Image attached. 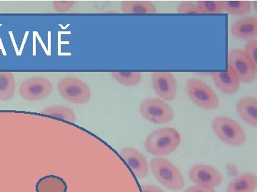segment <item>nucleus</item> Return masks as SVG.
Masks as SVG:
<instances>
[{
    "label": "nucleus",
    "instance_id": "nucleus-1",
    "mask_svg": "<svg viewBox=\"0 0 257 192\" xmlns=\"http://www.w3.org/2000/svg\"><path fill=\"white\" fill-rule=\"evenodd\" d=\"M181 140L180 133L175 128H160L147 136L145 150L153 156H168L177 150Z\"/></svg>",
    "mask_w": 257,
    "mask_h": 192
},
{
    "label": "nucleus",
    "instance_id": "nucleus-2",
    "mask_svg": "<svg viewBox=\"0 0 257 192\" xmlns=\"http://www.w3.org/2000/svg\"><path fill=\"white\" fill-rule=\"evenodd\" d=\"M150 168L159 183L171 190H180L184 186V178L180 170L172 162L162 158L151 160Z\"/></svg>",
    "mask_w": 257,
    "mask_h": 192
},
{
    "label": "nucleus",
    "instance_id": "nucleus-3",
    "mask_svg": "<svg viewBox=\"0 0 257 192\" xmlns=\"http://www.w3.org/2000/svg\"><path fill=\"white\" fill-rule=\"evenodd\" d=\"M186 92L189 98L199 108L214 110L219 105L217 94L205 82L198 78H189L186 82Z\"/></svg>",
    "mask_w": 257,
    "mask_h": 192
},
{
    "label": "nucleus",
    "instance_id": "nucleus-4",
    "mask_svg": "<svg viewBox=\"0 0 257 192\" xmlns=\"http://www.w3.org/2000/svg\"><path fill=\"white\" fill-rule=\"evenodd\" d=\"M211 126L216 136L228 146H239L246 142V132L242 127L231 118L216 117Z\"/></svg>",
    "mask_w": 257,
    "mask_h": 192
},
{
    "label": "nucleus",
    "instance_id": "nucleus-5",
    "mask_svg": "<svg viewBox=\"0 0 257 192\" xmlns=\"http://www.w3.org/2000/svg\"><path fill=\"white\" fill-rule=\"evenodd\" d=\"M57 89L65 100L74 104H84L91 99V90L86 82L73 77L60 79Z\"/></svg>",
    "mask_w": 257,
    "mask_h": 192
},
{
    "label": "nucleus",
    "instance_id": "nucleus-6",
    "mask_svg": "<svg viewBox=\"0 0 257 192\" xmlns=\"http://www.w3.org/2000/svg\"><path fill=\"white\" fill-rule=\"evenodd\" d=\"M228 68L236 76L239 82L250 84L256 78L257 67L242 50H232L228 54Z\"/></svg>",
    "mask_w": 257,
    "mask_h": 192
},
{
    "label": "nucleus",
    "instance_id": "nucleus-7",
    "mask_svg": "<svg viewBox=\"0 0 257 192\" xmlns=\"http://www.w3.org/2000/svg\"><path fill=\"white\" fill-rule=\"evenodd\" d=\"M140 112L144 118L156 124H167L174 118L173 109L160 99H145L140 104Z\"/></svg>",
    "mask_w": 257,
    "mask_h": 192
},
{
    "label": "nucleus",
    "instance_id": "nucleus-8",
    "mask_svg": "<svg viewBox=\"0 0 257 192\" xmlns=\"http://www.w3.org/2000/svg\"><path fill=\"white\" fill-rule=\"evenodd\" d=\"M53 90L52 82L41 76L32 77L22 82L19 94L25 100L36 101L48 97Z\"/></svg>",
    "mask_w": 257,
    "mask_h": 192
},
{
    "label": "nucleus",
    "instance_id": "nucleus-9",
    "mask_svg": "<svg viewBox=\"0 0 257 192\" xmlns=\"http://www.w3.org/2000/svg\"><path fill=\"white\" fill-rule=\"evenodd\" d=\"M189 176L193 183L204 188H215L223 181L219 170L209 164L194 165L189 170Z\"/></svg>",
    "mask_w": 257,
    "mask_h": 192
},
{
    "label": "nucleus",
    "instance_id": "nucleus-10",
    "mask_svg": "<svg viewBox=\"0 0 257 192\" xmlns=\"http://www.w3.org/2000/svg\"><path fill=\"white\" fill-rule=\"evenodd\" d=\"M154 90L165 100H172L177 92V82L175 75L170 72H155L151 76Z\"/></svg>",
    "mask_w": 257,
    "mask_h": 192
},
{
    "label": "nucleus",
    "instance_id": "nucleus-11",
    "mask_svg": "<svg viewBox=\"0 0 257 192\" xmlns=\"http://www.w3.org/2000/svg\"><path fill=\"white\" fill-rule=\"evenodd\" d=\"M119 154L137 178H143L148 175V161L143 153L135 148L126 146L120 150Z\"/></svg>",
    "mask_w": 257,
    "mask_h": 192
},
{
    "label": "nucleus",
    "instance_id": "nucleus-12",
    "mask_svg": "<svg viewBox=\"0 0 257 192\" xmlns=\"http://www.w3.org/2000/svg\"><path fill=\"white\" fill-rule=\"evenodd\" d=\"M216 86L224 94L232 95L239 89L240 82L229 68L226 72H214L211 74Z\"/></svg>",
    "mask_w": 257,
    "mask_h": 192
},
{
    "label": "nucleus",
    "instance_id": "nucleus-13",
    "mask_svg": "<svg viewBox=\"0 0 257 192\" xmlns=\"http://www.w3.org/2000/svg\"><path fill=\"white\" fill-rule=\"evenodd\" d=\"M231 31L233 36L239 40L254 38L257 35L256 16H246L236 20L231 26Z\"/></svg>",
    "mask_w": 257,
    "mask_h": 192
},
{
    "label": "nucleus",
    "instance_id": "nucleus-14",
    "mask_svg": "<svg viewBox=\"0 0 257 192\" xmlns=\"http://www.w3.org/2000/svg\"><path fill=\"white\" fill-rule=\"evenodd\" d=\"M236 111L241 118L250 126H257V99L246 96L240 99L236 104Z\"/></svg>",
    "mask_w": 257,
    "mask_h": 192
},
{
    "label": "nucleus",
    "instance_id": "nucleus-15",
    "mask_svg": "<svg viewBox=\"0 0 257 192\" xmlns=\"http://www.w3.org/2000/svg\"><path fill=\"white\" fill-rule=\"evenodd\" d=\"M35 190L36 192H67L68 186L63 178L49 174L37 181Z\"/></svg>",
    "mask_w": 257,
    "mask_h": 192
},
{
    "label": "nucleus",
    "instance_id": "nucleus-16",
    "mask_svg": "<svg viewBox=\"0 0 257 192\" xmlns=\"http://www.w3.org/2000/svg\"><path fill=\"white\" fill-rule=\"evenodd\" d=\"M257 186V178L253 173H243L228 184L226 192H253Z\"/></svg>",
    "mask_w": 257,
    "mask_h": 192
},
{
    "label": "nucleus",
    "instance_id": "nucleus-17",
    "mask_svg": "<svg viewBox=\"0 0 257 192\" xmlns=\"http://www.w3.org/2000/svg\"><path fill=\"white\" fill-rule=\"evenodd\" d=\"M121 10L124 14H156L155 5L145 0H127L121 2Z\"/></svg>",
    "mask_w": 257,
    "mask_h": 192
},
{
    "label": "nucleus",
    "instance_id": "nucleus-18",
    "mask_svg": "<svg viewBox=\"0 0 257 192\" xmlns=\"http://www.w3.org/2000/svg\"><path fill=\"white\" fill-rule=\"evenodd\" d=\"M15 92V78L13 73L0 72V100H9Z\"/></svg>",
    "mask_w": 257,
    "mask_h": 192
},
{
    "label": "nucleus",
    "instance_id": "nucleus-19",
    "mask_svg": "<svg viewBox=\"0 0 257 192\" xmlns=\"http://www.w3.org/2000/svg\"><path fill=\"white\" fill-rule=\"evenodd\" d=\"M222 3L224 12L236 16L247 14L251 10V2L247 0H224Z\"/></svg>",
    "mask_w": 257,
    "mask_h": 192
},
{
    "label": "nucleus",
    "instance_id": "nucleus-20",
    "mask_svg": "<svg viewBox=\"0 0 257 192\" xmlns=\"http://www.w3.org/2000/svg\"><path fill=\"white\" fill-rule=\"evenodd\" d=\"M42 114L52 117L58 118L70 122H74L77 120V116L74 111L65 106H50L43 110Z\"/></svg>",
    "mask_w": 257,
    "mask_h": 192
},
{
    "label": "nucleus",
    "instance_id": "nucleus-21",
    "mask_svg": "<svg viewBox=\"0 0 257 192\" xmlns=\"http://www.w3.org/2000/svg\"><path fill=\"white\" fill-rule=\"evenodd\" d=\"M111 76L116 82L128 87L138 85L143 78V74L140 72H112Z\"/></svg>",
    "mask_w": 257,
    "mask_h": 192
},
{
    "label": "nucleus",
    "instance_id": "nucleus-22",
    "mask_svg": "<svg viewBox=\"0 0 257 192\" xmlns=\"http://www.w3.org/2000/svg\"><path fill=\"white\" fill-rule=\"evenodd\" d=\"M197 4L201 14H221L224 12L221 0H200Z\"/></svg>",
    "mask_w": 257,
    "mask_h": 192
},
{
    "label": "nucleus",
    "instance_id": "nucleus-23",
    "mask_svg": "<svg viewBox=\"0 0 257 192\" xmlns=\"http://www.w3.org/2000/svg\"><path fill=\"white\" fill-rule=\"evenodd\" d=\"M177 11L179 14H201L197 3L192 2L179 3Z\"/></svg>",
    "mask_w": 257,
    "mask_h": 192
},
{
    "label": "nucleus",
    "instance_id": "nucleus-24",
    "mask_svg": "<svg viewBox=\"0 0 257 192\" xmlns=\"http://www.w3.org/2000/svg\"><path fill=\"white\" fill-rule=\"evenodd\" d=\"M244 52L251 60L253 64L257 67V41L251 40L246 43L244 47Z\"/></svg>",
    "mask_w": 257,
    "mask_h": 192
},
{
    "label": "nucleus",
    "instance_id": "nucleus-25",
    "mask_svg": "<svg viewBox=\"0 0 257 192\" xmlns=\"http://www.w3.org/2000/svg\"><path fill=\"white\" fill-rule=\"evenodd\" d=\"M76 2L72 0H58L53 2V8L57 12L63 13L69 11L75 5Z\"/></svg>",
    "mask_w": 257,
    "mask_h": 192
},
{
    "label": "nucleus",
    "instance_id": "nucleus-26",
    "mask_svg": "<svg viewBox=\"0 0 257 192\" xmlns=\"http://www.w3.org/2000/svg\"><path fill=\"white\" fill-rule=\"evenodd\" d=\"M183 192H216L214 188H202L199 186H191Z\"/></svg>",
    "mask_w": 257,
    "mask_h": 192
},
{
    "label": "nucleus",
    "instance_id": "nucleus-27",
    "mask_svg": "<svg viewBox=\"0 0 257 192\" xmlns=\"http://www.w3.org/2000/svg\"><path fill=\"white\" fill-rule=\"evenodd\" d=\"M142 190L143 192H165L158 186L150 184L143 185Z\"/></svg>",
    "mask_w": 257,
    "mask_h": 192
}]
</instances>
